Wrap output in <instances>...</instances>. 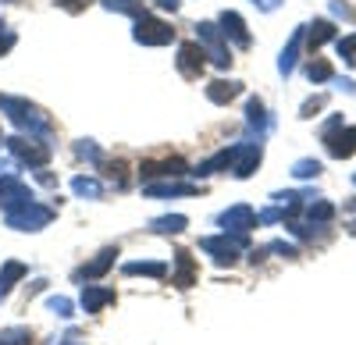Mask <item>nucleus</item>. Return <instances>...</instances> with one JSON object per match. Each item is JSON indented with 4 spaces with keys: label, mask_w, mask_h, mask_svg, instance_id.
I'll return each mask as SVG.
<instances>
[{
    "label": "nucleus",
    "mask_w": 356,
    "mask_h": 345,
    "mask_svg": "<svg viewBox=\"0 0 356 345\" xmlns=\"http://www.w3.org/2000/svg\"><path fill=\"white\" fill-rule=\"evenodd\" d=\"M246 121H250L253 128H267V110H264L260 100H250V107H246Z\"/></svg>",
    "instance_id": "c85d7f7f"
},
{
    "label": "nucleus",
    "mask_w": 356,
    "mask_h": 345,
    "mask_svg": "<svg viewBox=\"0 0 356 345\" xmlns=\"http://www.w3.org/2000/svg\"><path fill=\"white\" fill-rule=\"evenodd\" d=\"M114 256H118V246H107L104 253H97V260H89V264H82L79 271H75V281H97V278H104L107 271H111V264H114Z\"/></svg>",
    "instance_id": "f8f14e48"
},
{
    "label": "nucleus",
    "mask_w": 356,
    "mask_h": 345,
    "mask_svg": "<svg viewBox=\"0 0 356 345\" xmlns=\"http://www.w3.org/2000/svg\"><path fill=\"white\" fill-rule=\"evenodd\" d=\"M57 8H65V11H72V15H79V11H86L93 0H54Z\"/></svg>",
    "instance_id": "f704fd0d"
},
{
    "label": "nucleus",
    "mask_w": 356,
    "mask_h": 345,
    "mask_svg": "<svg viewBox=\"0 0 356 345\" xmlns=\"http://www.w3.org/2000/svg\"><path fill=\"white\" fill-rule=\"evenodd\" d=\"M50 221H54V210L36 203V199L8 210V228H15V232H40V228H47Z\"/></svg>",
    "instance_id": "f03ea898"
},
{
    "label": "nucleus",
    "mask_w": 356,
    "mask_h": 345,
    "mask_svg": "<svg viewBox=\"0 0 356 345\" xmlns=\"http://www.w3.org/2000/svg\"><path fill=\"white\" fill-rule=\"evenodd\" d=\"M72 192H75V196H86V199H100V196H104V185H100L97 178L79 175V178H72Z\"/></svg>",
    "instance_id": "b1692460"
},
{
    "label": "nucleus",
    "mask_w": 356,
    "mask_h": 345,
    "mask_svg": "<svg viewBox=\"0 0 356 345\" xmlns=\"http://www.w3.org/2000/svg\"><path fill=\"white\" fill-rule=\"evenodd\" d=\"M339 53L346 57L349 65H356V36H349V40H339Z\"/></svg>",
    "instance_id": "72a5a7b5"
},
{
    "label": "nucleus",
    "mask_w": 356,
    "mask_h": 345,
    "mask_svg": "<svg viewBox=\"0 0 356 345\" xmlns=\"http://www.w3.org/2000/svg\"><path fill=\"white\" fill-rule=\"evenodd\" d=\"M157 4H161L164 11H178V4H182V0H157Z\"/></svg>",
    "instance_id": "ea45409f"
},
{
    "label": "nucleus",
    "mask_w": 356,
    "mask_h": 345,
    "mask_svg": "<svg viewBox=\"0 0 356 345\" xmlns=\"http://www.w3.org/2000/svg\"><path fill=\"white\" fill-rule=\"evenodd\" d=\"M171 285H178V289H193L196 285V264H193V256L186 249H178L175 253V274H171Z\"/></svg>",
    "instance_id": "2eb2a0df"
},
{
    "label": "nucleus",
    "mask_w": 356,
    "mask_h": 345,
    "mask_svg": "<svg viewBox=\"0 0 356 345\" xmlns=\"http://www.w3.org/2000/svg\"><path fill=\"white\" fill-rule=\"evenodd\" d=\"M300 43H303V28H296L292 40H289V47H285V53H282V61H278V71H282V75H289V71L296 68V53H300Z\"/></svg>",
    "instance_id": "5701e85b"
},
{
    "label": "nucleus",
    "mask_w": 356,
    "mask_h": 345,
    "mask_svg": "<svg viewBox=\"0 0 356 345\" xmlns=\"http://www.w3.org/2000/svg\"><path fill=\"white\" fill-rule=\"evenodd\" d=\"M200 249L211 253L214 264L225 267V264L239 260V253L246 249V239H239V235H207V239H200Z\"/></svg>",
    "instance_id": "20e7f679"
},
{
    "label": "nucleus",
    "mask_w": 356,
    "mask_h": 345,
    "mask_svg": "<svg viewBox=\"0 0 356 345\" xmlns=\"http://www.w3.org/2000/svg\"><path fill=\"white\" fill-rule=\"evenodd\" d=\"M232 160H235V146L232 150H221V153H214L211 160H203L196 171H189V175H196V178H207V175H218V171H225V167H232Z\"/></svg>",
    "instance_id": "6ab92c4d"
},
{
    "label": "nucleus",
    "mask_w": 356,
    "mask_h": 345,
    "mask_svg": "<svg viewBox=\"0 0 356 345\" xmlns=\"http://www.w3.org/2000/svg\"><path fill=\"white\" fill-rule=\"evenodd\" d=\"M221 36H232V43H235V47H243V50L253 43L250 33H246V22L235 15V11H225V15H221Z\"/></svg>",
    "instance_id": "dca6fc26"
},
{
    "label": "nucleus",
    "mask_w": 356,
    "mask_h": 345,
    "mask_svg": "<svg viewBox=\"0 0 356 345\" xmlns=\"http://www.w3.org/2000/svg\"><path fill=\"white\" fill-rule=\"evenodd\" d=\"M107 303H114V289H100V285H82V310L100 313Z\"/></svg>",
    "instance_id": "f3484780"
},
{
    "label": "nucleus",
    "mask_w": 356,
    "mask_h": 345,
    "mask_svg": "<svg viewBox=\"0 0 356 345\" xmlns=\"http://www.w3.org/2000/svg\"><path fill=\"white\" fill-rule=\"evenodd\" d=\"M260 164V142H243L235 146V160H232V175L235 178H250Z\"/></svg>",
    "instance_id": "9b49d317"
},
{
    "label": "nucleus",
    "mask_w": 356,
    "mask_h": 345,
    "mask_svg": "<svg viewBox=\"0 0 356 345\" xmlns=\"http://www.w3.org/2000/svg\"><path fill=\"white\" fill-rule=\"evenodd\" d=\"M122 271L125 274H146V278H164L168 274V264H161V260H132Z\"/></svg>",
    "instance_id": "412c9836"
},
{
    "label": "nucleus",
    "mask_w": 356,
    "mask_h": 345,
    "mask_svg": "<svg viewBox=\"0 0 356 345\" xmlns=\"http://www.w3.org/2000/svg\"><path fill=\"white\" fill-rule=\"evenodd\" d=\"M353 182H356V178H353Z\"/></svg>",
    "instance_id": "79ce46f5"
},
{
    "label": "nucleus",
    "mask_w": 356,
    "mask_h": 345,
    "mask_svg": "<svg viewBox=\"0 0 356 345\" xmlns=\"http://www.w3.org/2000/svg\"><path fill=\"white\" fill-rule=\"evenodd\" d=\"M324 146H328L332 157L346 160L356 153V128H342V118H332L324 125Z\"/></svg>",
    "instance_id": "39448f33"
},
{
    "label": "nucleus",
    "mask_w": 356,
    "mask_h": 345,
    "mask_svg": "<svg viewBox=\"0 0 356 345\" xmlns=\"http://www.w3.org/2000/svg\"><path fill=\"white\" fill-rule=\"evenodd\" d=\"M292 175H296V178H317V175H321V164H317V160H296Z\"/></svg>",
    "instance_id": "2f4dec72"
},
{
    "label": "nucleus",
    "mask_w": 356,
    "mask_h": 345,
    "mask_svg": "<svg viewBox=\"0 0 356 345\" xmlns=\"http://www.w3.org/2000/svg\"><path fill=\"white\" fill-rule=\"evenodd\" d=\"M50 310L57 313V317H72L75 306H72V299H65V296H54V299H50Z\"/></svg>",
    "instance_id": "473e14b6"
},
{
    "label": "nucleus",
    "mask_w": 356,
    "mask_h": 345,
    "mask_svg": "<svg viewBox=\"0 0 356 345\" xmlns=\"http://www.w3.org/2000/svg\"><path fill=\"white\" fill-rule=\"evenodd\" d=\"M15 47V33H8V28H0V53H8Z\"/></svg>",
    "instance_id": "4c0bfd02"
},
{
    "label": "nucleus",
    "mask_w": 356,
    "mask_h": 345,
    "mask_svg": "<svg viewBox=\"0 0 356 345\" xmlns=\"http://www.w3.org/2000/svg\"><path fill=\"white\" fill-rule=\"evenodd\" d=\"M29 271H25V264H18V260H8L4 267H0V299H8V292L15 289V281H22Z\"/></svg>",
    "instance_id": "aec40b11"
},
{
    "label": "nucleus",
    "mask_w": 356,
    "mask_h": 345,
    "mask_svg": "<svg viewBox=\"0 0 356 345\" xmlns=\"http://www.w3.org/2000/svg\"><path fill=\"white\" fill-rule=\"evenodd\" d=\"M182 175H189V167H186V160H178V157H171V160H146L139 167L143 182H150V178H182Z\"/></svg>",
    "instance_id": "9d476101"
},
{
    "label": "nucleus",
    "mask_w": 356,
    "mask_h": 345,
    "mask_svg": "<svg viewBox=\"0 0 356 345\" xmlns=\"http://www.w3.org/2000/svg\"><path fill=\"white\" fill-rule=\"evenodd\" d=\"M307 217H310L314 224H328V221L335 217V207L328 203V199H314V203H307Z\"/></svg>",
    "instance_id": "393cba45"
},
{
    "label": "nucleus",
    "mask_w": 356,
    "mask_h": 345,
    "mask_svg": "<svg viewBox=\"0 0 356 345\" xmlns=\"http://www.w3.org/2000/svg\"><path fill=\"white\" fill-rule=\"evenodd\" d=\"M203 47L200 43H182L178 47V71H182L186 78H200V71H203Z\"/></svg>",
    "instance_id": "ddd939ff"
},
{
    "label": "nucleus",
    "mask_w": 356,
    "mask_h": 345,
    "mask_svg": "<svg viewBox=\"0 0 356 345\" xmlns=\"http://www.w3.org/2000/svg\"><path fill=\"white\" fill-rule=\"evenodd\" d=\"M61 345H75V342H61Z\"/></svg>",
    "instance_id": "a19ab883"
},
{
    "label": "nucleus",
    "mask_w": 356,
    "mask_h": 345,
    "mask_svg": "<svg viewBox=\"0 0 356 345\" xmlns=\"http://www.w3.org/2000/svg\"><path fill=\"white\" fill-rule=\"evenodd\" d=\"M253 4H260V8H264V11H275V8H278V4H282V0H253Z\"/></svg>",
    "instance_id": "58836bf2"
},
{
    "label": "nucleus",
    "mask_w": 356,
    "mask_h": 345,
    "mask_svg": "<svg viewBox=\"0 0 356 345\" xmlns=\"http://www.w3.org/2000/svg\"><path fill=\"white\" fill-rule=\"evenodd\" d=\"M75 153H79L82 160H89V164H104V157H100V150H97L93 139H82L79 146H75Z\"/></svg>",
    "instance_id": "c756f323"
},
{
    "label": "nucleus",
    "mask_w": 356,
    "mask_h": 345,
    "mask_svg": "<svg viewBox=\"0 0 356 345\" xmlns=\"http://www.w3.org/2000/svg\"><path fill=\"white\" fill-rule=\"evenodd\" d=\"M143 192H146V196H154V199H161V196H196V192H200V185H189V182H175V178H168V182H146V185H143Z\"/></svg>",
    "instance_id": "4468645a"
},
{
    "label": "nucleus",
    "mask_w": 356,
    "mask_h": 345,
    "mask_svg": "<svg viewBox=\"0 0 356 345\" xmlns=\"http://www.w3.org/2000/svg\"><path fill=\"white\" fill-rule=\"evenodd\" d=\"M104 8H107V11H122V15H136V18L146 15L143 4H136V0H104Z\"/></svg>",
    "instance_id": "bb28decb"
},
{
    "label": "nucleus",
    "mask_w": 356,
    "mask_h": 345,
    "mask_svg": "<svg viewBox=\"0 0 356 345\" xmlns=\"http://www.w3.org/2000/svg\"><path fill=\"white\" fill-rule=\"evenodd\" d=\"M196 36H200V47H207L203 53L211 57L218 68H228L232 53H228V47L221 43V28H218L214 22H200V25H196Z\"/></svg>",
    "instance_id": "0eeeda50"
},
{
    "label": "nucleus",
    "mask_w": 356,
    "mask_h": 345,
    "mask_svg": "<svg viewBox=\"0 0 356 345\" xmlns=\"http://www.w3.org/2000/svg\"><path fill=\"white\" fill-rule=\"evenodd\" d=\"M0 110H8V118L22 128V132H29V135H47L50 132V118L40 110V107H33L29 100H15V96H4V103H0Z\"/></svg>",
    "instance_id": "f257e3e1"
},
{
    "label": "nucleus",
    "mask_w": 356,
    "mask_h": 345,
    "mask_svg": "<svg viewBox=\"0 0 356 345\" xmlns=\"http://www.w3.org/2000/svg\"><path fill=\"white\" fill-rule=\"evenodd\" d=\"M243 93V85L239 82H228V78H218V82H211L207 85V100L211 103H218V107H225V103H232L235 96Z\"/></svg>",
    "instance_id": "a211bd4d"
},
{
    "label": "nucleus",
    "mask_w": 356,
    "mask_h": 345,
    "mask_svg": "<svg viewBox=\"0 0 356 345\" xmlns=\"http://www.w3.org/2000/svg\"><path fill=\"white\" fill-rule=\"evenodd\" d=\"M33 199V189H29L18 175H0V207L4 210H15L22 203Z\"/></svg>",
    "instance_id": "1a4fd4ad"
},
{
    "label": "nucleus",
    "mask_w": 356,
    "mask_h": 345,
    "mask_svg": "<svg viewBox=\"0 0 356 345\" xmlns=\"http://www.w3.org/2000/svg\"><path fill=\"white\" fill-rule=\"evenodd\" d=\"M186 224H189V217H182V214H168V217L150 221V228L161 235H178V232H186Z\"/></svg>",
    "instance_id": "4be33fe9"
},
{
    "label": "nucleus",
    "mask_w": 356,
    "mask_h": 345,
    "mask_svg": "<svg viewBox=\"0 0 356 345\" xmlns=\"http://www.w3.org/2000/svg\"><path fill=\"white\" fill-rule=\"evenodd\" d=\"M307 78L310 82H328L332 78V65L328 61H310L307 65Z\"/></svg>",
    "instance_id": "7c9ffc66"
},
{
    "label": "nucleus",
    "mask_w": 356,
    "mask_h": 345,
    "mask_svg": "<svg viewBox=\"0 0 356 345\" xmlns=\"http://www.w3.org/2000/svg\"><path fill=\"white\" fill-rule=\"evenodd\" d=\"M335 36V25L332 22H314L310 25V50H317L321 43H328Z\"/></svg>",
    "instance_id": "a878e982"
},
{
    "label": "nucleus",
    "mask_w": 356,
    "mask_h": 345,
    "mask_svg": "<svg viewBox=\"0 0 356 345\" xmlns=\"http://www.w3.org/2000/svg\"><path fill=\"white\" fill-rule=\"evenodd\" d=\"M0 345H33V335L25 328H8V331H0Z\"/></svg>",
    "instance_id": "cd10ccee"
},
{
    "label": "nucleus",
    "mask_w": 356,
    "mask_h": 345,
    "mask_svg": "<svg viewBox=\"0 0 356 345\" xmlns=\"http://www.w3.org/2000/svg\"><path fill=\"white\" fill-rule=\"evenodd\" d=\"M136 43H143V47H164V43H171L175 40V28L168 25V22H161V18H150V15H143L139 22H136Z\"/></svg>",
    "instance_id": "423d86ee"
},
{
    "label": "nucleus",
    "mask_w": 356,
    "mask_h": 345,
    "mask_svg": "<svg viewBox=\"0 0 356 345\" xmlns=\"http://www.w3.org/2000/svg\"><path fill=\"white\" fill-rule=\"evenodd\" d=\"M257 224H260V221H257V214H253L246 203H235V207H228V210L221 214V228H225V235H239V239H246Z\"/></svg>",
    "instance_id": "6e6552de"
},
{
    "label": "nucleus",
    "mask_w": 356,
    "mask_h": 345,
    "mask_svg": "<svg viewBox=\"0 0 356 345\" xmlns=\"http://www.w3.org/2000/svg\"><path fill=\"white\" fill-rule=\"evenodd\" d=\"M342 217H346V224H349V232L356 235V199H349V203L342 207Z\"/></svg>",
    "instance_id": "c9c22d12"
},
{
    "label": "nucleus",
    "mask_w": 356,
    "mask_h": 345,
    "mask_svg": "<svg viewBox=\"0 0 356 345\" xmlns=\"http://www.w3.org/2000/svg\"><path fill=\"white\" fill-rule=\"evenodd\" d=\"M8 150L25 167H43L50 160V142H43L40 135H29V139L25 135H15V139H8Z\"/></svg>",
    "instance_id": "7ed1b4c3"
},
{
    "label": "nucleus",
    "mask_w": 356,
    "mask_h": 345,
    "mask_svg": "<svg viewBox=\"0 0 356 345\" xmlns=\"http://www.w3.org/2000/svg\"><path fill=\"white\" fill-rule=\"evenodd\" d=\"M321 107H324V96L307 100V103H303V118H314V110H321Z\"/></svg>",
    "instance_id": "e433bc0d"
}]
</instances>
